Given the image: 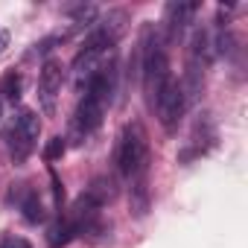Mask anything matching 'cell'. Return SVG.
<instances>
[{
    "instance_id": "cell-1",
    "label": "cell",
    "mask_w": 248,
    "mask_h": 248,
    "mask_svg": "<svg viewBox=\"0 0 248 248\" xmlns=\"http://www.w3.org/2000/svg\"><path fill=\"white\" fill-rule=\"evenodd\" d=\"M140 73H143L146 99L152 105L158 91L164 88V82L172 76L170 73V59H167V44H164V38L158 35V30L152 24H146L143 35H140Z\"/></svg>"
},
{
    "instance_id": "cell-2",
    "label": "cell",
    "mask_w": 248,
    "mask_h": 248,
    "mask_svg": "<svg viewBox=\"0 0 248 248\" xmlns=\"http://www.w3.org/2000/svg\"><path fill=\"white\" fill-rule=\"evenodd\" d=\"M117 170L123 178H140L149 172V138L140 123H129L117 138Z\"/></svg>"
},
{
    "instance_id": "cell-3",
    "label": "cell",
    "mask_w": 248,
    "mask_h": 248,
    "mask_svg": "<svg viewBox=\"0 0 248 248\" xmlns=\"http://www.w3.org/2000/svg\"><path fill=\"white\" fill-rule=\"evenodd\" d=\"M210 59H213V41H210V32L207 30H196L193 38H190V53H187V76H184V96L187 102H193L204 85V70L210 67Z\"/></svg>"
},
{
    "instance_id": "cell-4",
    "label": "cell",
    "mask_w": 248,
    "mask_h": 248,
    "mask_svg": "<svg viewBox=\"0 0 248 248\" xmlns=\"http://www.w3.org/2000/svg\"><path fill=\"white\" fill-rule=\"evenodd\" d=\"M38 135H41V120H38V114L32 108H21L15 114V123H12L9 135H6L12 164H27V158L38 146Z\"/></svg>"
},
{
    "instance_id": "cell-5",
    "label": "cell",
    "mask_w": 248,
    "mask_h": 248,
    "mask_svg": "<svg viewBox=\"0 0 248 248\" xmlns=\"http://www.w3.org/2000/svg\"><path fill=\"white\" fill-rule=\"evenodd\" d=\"M187 105H190V102H187L184 88H181V82H178L175 76H170V79L164 82V88L158 91V96H155V102H152V108L158 111L161 126H164L167 132H175V129H178V123H181Z\"/></svg>"
},
{
    "instance_id": "cell-6",
    "label": "cell",
    "mask_w": 248,
    "mask_h": 248,
    "mask_svg": "<svg viewBox=\"0 0 248 248\" xmlns=\"http://www.w3.org/2000/svg\"><path fill=\"white\" fill-rule=\"evenodd\" d=\"M62 85H64V67L59 59H47L41 73H38V105L47 117L56 114V102H59V93H62Z\"/></svg>"
},
{
    "instance_id": "cell-7",
    "label": "cell",
    "mask_w": 248,
    "mask_h": 248,
    "mask_svg": "<svg viewBox=\"0 0 248 248\" xmlns=\"http://www.w3.org/2000/svg\"><path fill=\"white\" fill-rule=\"evenodd\" d=\"M216 143V126H213V120L210 114H199V120L193 123V132H190V140H187V149L178 155L181 164H190L193 158H202L213 149Z\"/></svg>"
},
{
    "instance_id": "cell-8",
    "label": "cell",
    "mask_w": 248,
    "mask_h": 248,
    "mask_svg": "<svg viewBox=\"0 0 248 248\" xmlns=\"http://www.w3.org/2000/svg\"><path fill=\"white\" fill-rule=\"evenodd\" d=\"M199 12V3H184V0H172V3H167L164 9V44H172L184 35V30L193 24Z\"/></svg>"
},
{
    "instance_id": "cell-9",
    "label": "cell",
    "mask_w": 248,
    "mask_h": 248,
    "mask_svg": "<svg viewBox=\"0 0 248 248\" xmlns=\"http://www.w3.org/2000/svg\"><path fill=\"white\" fill-rule=\"evenodd\" d=\"M21 187H24V193H21V202H18V207H21L24 219H27L30 225H38V222H44L47 210H44V202H41L38 190H32L30 184H21Z\"/></svg>"
},
{
    "instance_id": "cell-10",
    "label": "cell",
    "mask_w": 248,
    "mask_h": 248,
    "mask_svg": "<svg viewBox=\"0 0 248 248\" xmlns=\"http://www.w3.org/2000/svg\"><path fill=\"white\" fill-rule=\"evenodd\" d=\"M85 196L93 199L99 207H105V204L114 199V181H111L108 175H99V178L91 181V187H85Z\"/></svg>"
},
{
    "instance_id": "cell-11",
    "label": "cell",
    "mask_w": 248,
    "mask_h": 248,
    "mask_svg": "<svg viewBox=\"0 0 248 248\" xmlns=\"http://www.w3.org/2000/svg\"><path fill=\"white\" fill-rule=\"evenodd\" d=\"M73 236H76V231L70 228L67 216H59V219L50 225V231H47V242H50V248H62V245H67Z\"/></svg>"
},
{
    "instance_id": "cell-12",
    "label": "cell",
    "mask_w": 248,
    "mask_h": 248,
    "mask_svg": "<svg viewBox=\"0 0 248 248\" xmlns=\"http://www.w3.org/2000/svg\"><path fill=\"white\" fill-rule=\"evenodd\" d=\"M0 99H6L12 105L21 99V73L18 70H9L3 79H0Z\"/></svg>"
},
{
    "instance_id": "cell-13",
    "label": "cell",
    "mask_w": 248,
    "mask_h": 248,
    "mask_svg": "<svg viewBox=\"0 0 248 248\" xmlns=\"http://www.w3.org/2000/svg\"><path fill=\"white\" fill-rule=\"evenodd\" d=\"M64 149H67V140L59 135V138H53V140H47V146H44V161L47 164H53V161H59L62 155H64Z\"/></svg>"
},
{
    "instance_id": "cell-14",
    "label": "cell",
    "mask_w": 248,
    "mask_h": 248,
    "mask_svg": "<svg viewBox=\"0 0 248 248\" xmlns=\"http://www.w3.org/2000/svg\"><path fill=\"white\" fill-rule=\"evenodd\" d=\"M50 181H53V199H56V207L62 210V202H64V187H62V181H59V175H56V172H50Z\"/></svg>"
},
{
    "instance_id": "cell-15",
    "label": "cell",
    "mask_w": 248,
    "mask_h": 248,
    "mask_svg": "<svg viewBox=\"0 0 248 248\" xmlns=\"http://www.w3.org/2000/svg\"><path fill=\"white\" fill-rule=\"evenodd\" d=\"M0 248H32L24 236H6L3 239V245H0Z\"/></svg>"
},
{
    "instance_id": "cell-16",
    "label": "cell",
    "mask_w": 248,
    "mask_h": 248,
    "mask_svg": "<svg viewBox=\"0 0 248 248\" xmlns=\"http://www.w3.org/2000/svg\"><path fill=\"white\" fill-rule=\"evenodd\" d=\"M6 47H9V32H6V30H0V56L6 53Z\"/></svg>"
}]
</instances>
